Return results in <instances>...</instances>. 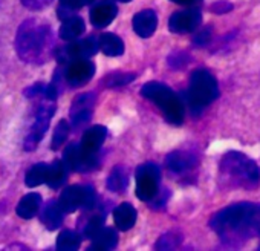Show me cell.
<instances>
[{"label": "cell", "mask_w": 260, "mask_h": 251, "mask_svg": "<svg viewBox=\"0 0 260 251\" xmlns=\"http://www.w3.org/2000/svg\"><path fill=\"white\" fill-rule=\"evenodd\" d=\"M210 228L226 246L237 248L260 236V205L240 202L222 208L210 219Z\"/></svg>", "instance_id": "6da1fadb"}, {"label": "cell", "mask_w": 260, "mask_h": 251, "mask_svg": "<svg viewBox=\"0 0 260 251\" xmlns=\"http://www.w3.org/2000/svg\"><path fill=\"white\" fill-rule=\"evenodd\" d=\"M55 42L52 28L37 19L25 20L16 36V51L22 61L43 65L54 54Z\"/></svg>", "instance_id": "7a4b0ae2"}, {"label": "cell", "mask_w": 260, "mask_h": 251, "mask_svg": "<svg viewBox=\"0 0 260 251\" xmlns=\"http://www.w3.org/2000/svg\"><path fill=\"white\" fill-rule=\"evenodd\" d=\"M219 184L226 190H252L260 184V167L245 153L230 150L219 166Z\"/></svg>", "instance_id": "3957f363"}, {"label": "cell", "mask_w": 260, "mask_h": 251, "mask_svg": "<svg viewBox=\"0 0 260 251\" xmlns=\"http://www.w3.org/2000/svg\"><path fill=\"white\" fill-rule=\"evenodd\" d=\"M143 97L153 101L164 113L166 119L175 125H181L184 121V104L181 98L162 83H147L141 89Z\"/></svg>", "instance_id": "277c9868"}, {"label": "cell", "mask_w": 260, "mask_h": 251, "mask_svg": "<svg viewBox=\"0 0 260 251\" xmlns=\"http://www.w3.org/2000/svg\"><path fill=\"white\" fill-rule=\"evenodd\" d=\"M219 97V86L216 78L205 69H198L191 74L188 90H187V103L190 109L198 113L210 103H213Z\"/></svg>", "instance_id": "5b68a950"}, {"label": "cell", "mask_w": 260, "mask_h": 251, "mask_svg": "<svg viewBox=\"0 0 260 251\" xmlns=\"http://www.w3.org/2000/svg\"><path fill=\"white\" fill-rule=\"evenodd\" d=\"M55 112V101L54 100H48L43 95V101H40V104L37 106L36 112H34V118L31 122V128L26 134L23 147L26 152H32L37 149V146L42 143L45 134L48 132L49 122L54 116Z\"/></svg>", "instance_id": "8992f818"}, {"label": "cell", "mask_w": 260, "mask_h": 251, "mask_svg": "<svg viewBox=\"0 0 260 251\" xmlns=\"http://www.w3.org/2000/svg\"><path fill=\"white\" fill-rule=\"evenodd\" d=\"M135 178H137V190H135L137 196L144 202L155 199L159 192V181H161L159 167L153 163H146L138 167Z\"/></svg>", "instance_id": "52a82bcc"}, {"label": "cell", "mask_w": 260, "mask_h": 251, "mask_svg": "<svg viewBox=\"0 0 260 251\" xmlns=\"http://www.w3.org/2000/svg\"><path fill=\"white\" fill-rule=\"evenodd\" d=\"M58 204L64 213H72L78 208H92L95 192L90 185H71L63 190Z\"/></svg>", "instance_id": "ba28073f"}, {"label": "cell", "mask_w": 260, "mask_h": 251, "mask_svg": "<svg viewBox=\"0 0 260 251\" xmlns=\"http://www.w3.org/2000/svg\"><path fill=\"white\" fill-rule=\"evenodd\" d=\"M106 137H107V129L104 125H93V128H90L84 132L83 140L78 144L81 153L84 155V158L87 160V163L90 164L92 169L98 164V152H100Z\"/></svg>", "instance_id": "9c48e42d"}, {"label": "cell", "mask_w": 260, "mask_h": 251, "mask_svg": "<svg viewBox=\"0 0 260 251\" xmlns=\"http://www.w3.org/2000/svg\"><path fill=\"white\" fill-rule=\"evenodd\" d=\"M95 74V66L86 58H75L64 69V80L69 86H84Z\"/></svg>", "instance_id": "30bf717a"}, {"label": "cell", "mask_w": 260, "mask_h": 251, "mask_svg": "<svg viewBox=\"0 0 260 251\" xmlns=\"http://www.w3.org/2000/svg\"><path fill=\"white\" fill-rule=\"evenodd\" d=\"M202 16L199 10H184L175 13L169 20V28L175 34H188L201 26Z\"/></svg>", "instance_id": "8fae6325"}, {"label": "cell", "mask_w": 260, "mask_h": 251, "mask_svg": "<svg viewBox=\"0 0 260 251\" xmlns=\"http://www.w3.org/2000/svg\"><path fill=\"white\" fill-rule=\"evenodd\" d=\"M166 166L172 173L184 175L191 172L198 166V156L188 150H175L167 155Z\"/></svg>", "instance_id": "7c38bea8"}, {"label": "cell", "mask_w": 260, "mask_h": 251, "mask_svg": "<svg viewBox=\"0 0 260 251\" xmlns=\"http://www.w3.org/2000/svg\"><path fill=\"white\" fill-rule=\"evenodd\" d=\"M95 95L93 93H83L77 100H74V104L71 107V119L75 128L86 124L92 116V107H93Z\"/></svg>", "instance_id": "4fadbf2b"}, {"label": "cell", "mask_w": 260, "mask_h": 251, "mask_svg": "<svg viewBox=\"0 0 260 251\" xmlns=\"http://www.w3.org/2000/svg\"><path fill=\"white\" fill-rule=\"evenodd\" d=\"M132 25H134V31L140 37L147 39V37L153 36V33L156 31L158 16H156V13L153 10H143V11H140L138 14L134 16Z\"/></svg>", "instance_id": "5bb4252c"}, {"label": "cell", "mask_w": 260, "mask_h": 251, "mask_svg": "<svg viewBox=\"0 0 260 251\" xmlns=\"http://www.w3.org/2000/svg\"><path fill=\"white\" fill-rule=\"evenodd\" d=\"M96 49H98V40H95L93 37H89L84 40H72V43L64 48V57L71 60L86 58L95 54Z\"/></svg>", "instance_id": "9a60e30c"}, {"label": "cell", "mask_w": 260, "mask_h": 251, "mask_svg": "<svg viewBox=\"0 0 260 251\" xmlns=\"http://www.w3.org/2000/svg\"><path fill=\"white\" fill-rule=\"evenodd\" d=\"M118 10L113 4H98L90 10V23L96 28H104L113 22Z\"/></svg>", "instance_id": "2e32d148"}, {"label": "cell", "mask_w": 260, "mask_h": 251, "mask_svg": "<svg viewBox=\"0 0 260 251\" xmlns=\"http://www.w3.org/2000/svg\"><path fill=\"white\" fill-rule=\"evenodd\" d=\"M40 219L48 230H57L63 224V208L60 207L58 201L48 202L40 211Z\"/></svg>", "instance_id": "e0dca14e"}, {"label": "cell", "mask_w": 260, "mask_h": 251, "mask_svg": "<svg viewBox=\"0 0 260 251\" xmlns=\"http://www.w3.org/2000/svg\"><path fill=\"white\" fill-rule=\"evenodd\" d=\"M113 221L121 231H127L137 222V210L130 204H121L113 211Z\"/></svg>", "instance_id": "ac0fdd59"}, {"label": "cell", "mask_w": 260, "mask_h": 251, "mask_svg": "<svg viewBox=\"0 0 260 251\" xmlns=\"http://www.w3.org/2000/svg\"><path fill=\"white\" fill-rule=\"evenodd\" d=\"M40 207H42V196L39 193H29L20 199L16 211L22 219H32L34 216L39 214Z\"/></svg>", "instance_id": "d6986e66"}, {"label": "cell", "mask_w": 260, "mask_h": 251, "mask_svg": "<svg viewBox=\"0 0 260 251\" xmlns=\"http://www.w3.org/2000/svg\"><path fill=\"white\" fill-rule=\"evenodd\" d=\"M84 20L78 16H68L64 17V22L60 28V37L63 40H68V42H72V40H77L83 33H84Z\"/></svg>", "instance_id": "ffe728a7"}, {"label": "cell", "mask_w": 260, "mask_h": 251, "mask_svg": "<svg viewBox=\"0 0 260 251\" xmlns=\"http://www.w3.org/2000/svg\"><path fill=\"white\" fill-rule=\"evenodd\" d=\"M90 240H92V243H90L89 249L106 251V249H113L116 246L118 236H116V231L112 228H101Z\"/></svg>", "instance_id": "44dd1931"}, {"label": "cell", "mask_w": 260, "mask_h": 251, "mask_svg": "<svg viewBox=\"0 0 260 251\" xmlns=\"http://www.w3.org/2000/svg\"><path fill=\"white\" fill-rule=\"evenodd\" d=\"M98 49L109 57H118L124 52V43L118 36L106 33L98 39Z\"/></svg>", "instance_id": "7402d4cb"}, {"label": "cell", "mask_w": 260, "mask_h": 251, "mask_svg": "<svg viewBox=\"0 0 260 251\" xmlns=\"http://www.w3.org/2000/svg\"><path fill=\"white\" fill-rule=\"evenodd\" d=\"M66 170H68V167L64 166L63 161L52 163L48 167V175H46V182L45 184H48L52 189H58L66 181Z\"/></svg>", "instance_id": "603a6c76"}, {"label": "cell", "mask_w": 260, "mask_h": 251, "mask_svg": "<svg viewBox=\"0 0 260 251\" xmlns=\"http://www.w3.org/2000/svg\"><path fill=\"white\" fill-rule=\"evenodd\" d=\"M127 187V170L122 166H116L112 169L107 178V189L115 193L124 192Z\"/></svg>", "instance_id": "cb8c5ba5"}, {"label": "cell", "mask_w": 260, "mask_h": 251, "mask_svg": "<svg viewBox=\"0 0 260 251\" xmlns=\"http://www.w3.org/2000/svg\"><path fill=\"white\" fill-rule=\"evenodd\" d=\"M80 243H81L80 234L72 230H64L57 237V249L61 251H75L78 249Z\"/></svg>", "instance_id": "d4e9b609"}, {"label": "cell", "mask_w": 260, "mask_h": 251, "mask_svg": "<svg viewBox=\"0 0 260 251\" xmlns=\"http://www.w3.org/2000/svg\"><path fill=\"white\" fill-rule=\"evenodd\" d=\"M48 167H49V164H45V163L32 166L25 176V184L28 187H37L40 184H45L46 175H48Z\"/></svg>", "instance_id": "484cf974"}, {"label": "cell", "mask_w": 260, "mask_h": 251, "mask_svg": "<svg viewBox=\"0 0 260 251\" xmlns=\"http://www.w3.org/2000/svg\"><path fill=\"white\" fill-rule=\"evenodd\" d=\"M69 131H71V125L68 121L61 119L58 124H57V128L54 131V135H52V143H51V147L52 150H57L63 146V143L66 141L68 135H69Z\"/></svg>", "instance_id": "4316f807"}, {"label": "cell", "mask_w": 260, "mask_h": 251, "mask_svg": "<svg viewBox=\"0 0 260 251\" xmlns=\"http://www.w3.org/2000/svg\"><path fill=\"white\" fill-rule=\"evenodd\" d=\"M181 242H182L181 233L170 231V233H167V234H164V236L159 237V240L156 242L155 248L156 249H175Z\"/></svg>", "instance_id": "83f0119b"}, {"label": "cell", "mask_w": 260, "mask_h": 251, "mask_svg": "<svg viewBox=\"0 0 260 251\" xmlns=\"http://www.w3.org/2000/svg\"><path fill=\"white\" fill-rule=\"evenodd\" d=\"M134 80H135V74H112V75H107L106 84L109 87H118V86H124Z\"/></svg>", "instance_id": "f1b7e54d"}, {"label": "cell", "mask_w": 260, "mask_h": 251, "mask_svg": "<svg viewBox=\"0 0 260 251\" xmlns=\"http://www.w3.org/2000/svg\"><path fill=\"white\" fill-rule=\"evenodd\" d=\"M103 222H104V216L101 214H96V216H93L89 222H87V225L84 227V236L86 237H89V239H92L101 228H103Z\"/></svg>", "instance_id": "f546056e"}, {"label": "cell", "mask_w": 260, "mask_h": 251, "mask_svg": "<svg viewBox=\"0 0 260 251\" xmlns=\"http://www.w3.org/2000/svg\"><path fill=\"white\" fill-rule=\"evenodd\" d=\"M51 2L52 0H22L23 7L31 10V11H42L46 7H49Z\"/></svg>", "instance_id": "4dcf8cb0"}, {"label": "cell", "mask_w": 260, "mask_h": 251, "mask_svg": "<svg viewBox=\"0 0 260 251\" xmlns=\"http://www.w3.org/2000/svg\"><path fill=\"white\" fill-rule=\"evenodd\" d=\"M210 40H211V28L210 26H207V28H202L196 36H194V45H198V46H204V45H207V43H210Z\"/></svg>", "instance_id": "1f68e13d"}, {"label": "cell", "mask_w": 260, "mask_h": 251, "mask_svg": "<svg viewBox=\"0 0 260 251\" xmlns=\"http://www.w3.org/2000/svg\"><path fill=\"white\" fill-rule=\"evenodd\" d=\"M169 61H170L172 68H184L185 63L188 61V57L184 52H175V54L170 55Z\"/></svg>", "instance_id": "d6a6232c"}, {"label": "cell", "mask_w": 260, "mask_h": 251, "mask_svg": "<svg viewBox=\"0 0 260 251\" xmlns=\"http://www.w3.org/2000/svg\"><path fill=\"white\" fill-rule=\"evenodd\" d=\"M231 10H233V5L230 2H217L211 7V11L216 14H223V13H228Z\"/></svg>", "instance_id": "836d02e7"}, {"label": "cell", "mask_w": 260, "mask_h": 251, "mask_svg": "<svg viewBox=\"0 0 260 251\" xmlns=\"http://www.w3.org/2000/svg\"><path fill=\"white\" fill-rule=\"evenodd\" d=\"M87 2H90V0H61L63 7H66V8H69V10L78 8V7H81V5H84V4H87Z\"/></svg>", "instance_id": "e575fe53"}, {"label": "cell", "mask_w": 260, "mask_h": 251, "mask_svg": "<svg viewBox=\"0 0 260 251\" xmlns=\"http://www.w3.org/2000/svg\"><path fill=\"white\" fill-rule=\"evenodd\" d=\"M176 4H181V5H191V4H196L199 0H173Z\"/></svg>", "instance_id": "d590c367"}, {"label": "cell", "mask_w": 260, "mask_h": 251, "mask_svg": "<svg viewBox=\"0 0 260 251\" xmlns=\"http://www.w3.org/2000/svg\"><path fill=\"white\" fill-rule=\"evenodd\" d=\"M119 2H124L125 4V2H130V0H119Z\"/></svg>", "instance_id": "8d00e7d4"}, {"label": "cell", "mask_w": 260, "mask_h": 251, "mask_svg": "<svg viewBox=\"0 0 260 251\" xmlns=\"http://www.w3.org/2000/svg\"><path fill=\"white\" fill-rule=\"evenodd\" d=\"M258 237H260V236H258ZM257 249H260V243H258V248H257Z\"/></svg>", "instance_id": "74e56055"}]
</instances>
